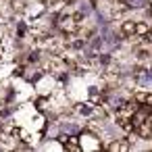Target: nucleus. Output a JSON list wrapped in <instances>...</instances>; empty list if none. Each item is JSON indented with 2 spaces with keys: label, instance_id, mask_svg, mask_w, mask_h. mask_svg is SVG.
Returning a JSON list of instances; mask_svg holds the SVG:
<instances>
[{
  "label": "nucleus",
  "instance_id": "obj_2",
  "mask_svg": "<svg viewBox=\"0 0 152 152\" xmlns=\"http://www.w3.org/2000/svg\"><path fill=\"white\" fill-rule=\"evenodd\" d=\"M54 125H56V133L58 135H79L86 129V125L75 121V119H58Z\"/></svg>",
  "mask_w": 152,
  "mask_h": 152
},
{
  "label": "nucleus",
  "instance_id": "obj_3",
  "mask_svg": "<svg viewBox=\"0 0 152 152\" xmlns=\"http://www.w3.org/2000/svg\"><path fill=\"white\" fill-rule=\"evenodd\" d=\"M121 4L125 11H148L150 4V0H121Z\"/></svg>",
  "mask_w": 152,
  "mask_h": 152
},
{
  "label": "nucleus",
  "instance_id": "obj_1",
  "mask_svg": "<svg viewBox=\"0 0 152 152\" xmlns=\"http://www.w3.org/2000/svg\"><path fill=\"white\" fill-rule=\"evenodd\" d=\"M133 83L137 90H152V63L146 61L144 67H137L133 75Z\"/></svg>",
  "mask_w": 152,
  "mask_h": 152
},
{
  "label": "nucleus",
  "instance_id": "obj_4",
  "mask_svg": "<svg viewBox=\"0 0 152 152\" xmlns=\"http://www.w3.org/2000/svg\"><path fill=\"white\" fill-rule=\"evenodd\" d=\"M148 42H150V44H152V34H150V36H148Z\"/></svg>",
  "mask_w": 152,
  "mask_h": 152
}]
</instances>
